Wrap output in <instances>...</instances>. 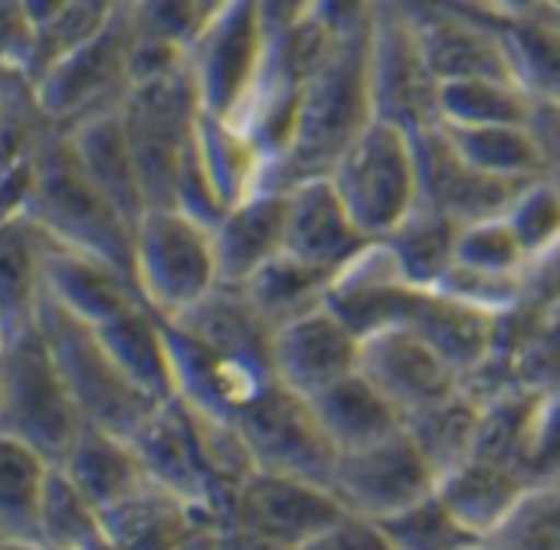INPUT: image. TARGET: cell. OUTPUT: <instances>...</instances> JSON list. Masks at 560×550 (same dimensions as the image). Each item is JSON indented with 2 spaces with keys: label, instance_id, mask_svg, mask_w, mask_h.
Instances as JSON below:
<instances>
[{
  "label": "cell",
  "instance_id": "obj_1",
  "mask_svg": "<svg viewBox=\"0 0 560 550\" xmlns=\"http://www.w3.org/2000/svg\"><path fill=\"white\" fill-rule=\"evenodd\" d=\"M377 121L371 92V26L341 39L305 82L289 154L269 171V190L328 177L345 151ZM262 187V190H266Z\"/></svg>",
  "mask_w": 560,
  "mask_h": 550
},
{
  "label": "cell",
  "instance_id": "obj_2",
  "mask_svg": "<svg viewBox=\"0 0 560 550\" xmlns=\"http://www.w3.org/2000/svg\"><path fill=\"white\" fill-rule=\"evenodd\" d=\"M20 213L33 217L62 246L98 256L131 276L135 226L89 180L66 128L49 134L33 154V190Z\"/></svg>",
  "mask_w": 560,
  "mask_h": 550
},
{
  "label": "cell",
  "instance_id": "obj_3",
  "mask_svg": "<svg viewBox=\"0 0 560 550\" xmlns=\"http://www.w3.org/2000/svg\"><path fill=\"white\" fill-rule=\"evenodd\" d=\"M85 420L36 325L0 335V436L62 466Z\"/></svg>",
  "mask_w": 560,
  "mask_h": 550
},
{
  "label": "cell",
  "instance_id": "obj_4",
  "mask_svg": "<svg viewBox=\"0 0 560 550\" xmlns=\"http://www.w3.org/2000/svg\"><path fill=\"white\" fill-rule=\"evenodd\" d=\"M36 325L72 390V400L85 420V426H98L105 433L135 440V433L148 423V417L161 407L148 397L108 354L98 331L66 312L59 302L43 295L36 308Z\"/></svg>",
  "mask_w": 560,
  "mask_h": 550
},
{
  "label": "cell",
  "instance_id": "obj_5",
  "mask_svg": "<svg viewBox=\"0 0 560 550\" xmlns=\"http://www.w3.org/2000/svg\"><path fill=\"white\" fill-rule=\"evenodd\" d=\"M341 203L371 243L387 239L420 207V164L413 131L371 121L328 174Z\"/></svg>",
  "mask_w": 560,
  "mask_h": 550
},
{
  "label": "cell",
  "instance_id": "obj_6",
  "mask_svg": "<svg viewBox=\"0 0 560 550\" xmlns=\"http://www.w3.org/2000/svg\"><path fill=\"white\" fill-rule=\"evenodd\" d=\"M131 276L158 318H180L223 282L213 230L180 210H148L135 230Z\"/></svg>",
  "mask_w": 560,
  "mask_h": 550
},
{
  "label": "cell",
  "instance_id": "obj_7",
  "mask_svg": "<svg viewBox=\"0 0 560 550\" xmlns=\"http://www.w3.org/2000/svg\"><path fill=\"white\" fill-rule=\"evenodd\" d=\"M118 112L148 210H174L180 157L203 115L190 66L174 75L131 85Z\"/></svg>",
  "mask_w": 560,
  "mask_h": 550
},
{
  "label": "cell",
  "instance_id": "obj_8",
  "mask_svg": "<svg viewBox=\"0 0 560 550\" xmlns=\"http://www.w3.org/2000/svg\"><path fill=\"white\" fill-rule=\"evenodd\" d=\"M272 36L262 0H230L213 13L190 49V75L197 82L203 115L236 121L262 82Z\"/></svg>",
  "mask_w": 560,
  "mask_h": 550
},
{
  "label": "cell",
  "instance_id": "obj_9",
  "mask_svg": "<svg viewBox=\"0 0 560 550\" xmlns=\"http://www.w3.org/2000/svg\"><path fill=\"white\" fill-rule=\"evenodd\" d=\"M236 430L256 463V472L331 485L338 466L335 443L318 423L312 400L282 387L276 377L240 410Z\"/></svg>",
  "mask_w": 560,
  "mask_h": 550
},
{
  "label": "cell",
  "instance_id": "obj_10",
  "mask_svg": "<svg viewBox=\"0 0 560 550\" xmlns=\"http://www.w3.org/2000/svg\"><path fill=\"white\" fill-rule=\"evenodd\" d=\"M128 52H131V0H125V7L102 33L52 59L33 79L43 112L59 128H72L92 115L118 108L131 89Z\"/></svg>",
  "mask_w": 560,
  "mask_h": 550
},
{
  "label": "cell",
  "instance_id": "obj_11",
  "mask_svg": "<svg viewBox=\"0 0 560 550\" xmlns=\"http://www.w3.org/2000/svg\"><path fill=\"white\" fill-rule=\"evenodd\" d=\"M328 489L348 515L387 522L436 495L440 476L404 426L381 443L341 453Z\"/></svg>",
  "mask_w": 560,
  "mask_h": 550
},
{
  "label": "cell",
  "instance_id": "obj_12",
  "mask_svg": "<svg viewBox=\"0 0 560 550\" xmlns=\"http://www.w3.org/2000/svg\"><path fill=\"white\" fill-rule=\"evenodd\" d=\"M371 92L381 121L407 131L440 121V79L400 0H377L371 20Z\"/></svg>",
  "mask_w": 560,
  "mask_h": 550
},
{
  "label": "cell",
  "instance_id": "obj_13",
  "mask_svg": "<svg viewBox=\"0 0 560 550\" xmlns=\"http://www.w3.org/2000/svg\"><path fill=\"white\" fill-rule=\"evenodd\" d=\"M348 512L328 485L253 472L223 508V522L276 550H302Z\"/></svg>",
  "mask_w": 560,
  "mask_h": 550
},
{
  "label": "cell",
  "instance_id": "obj_14",
  "mask_svg": "<svg viewBox=\"0 0 560 550\" xmlns=\"http://www.w3.org/2000/svg\"><path fill=\"white\" fill-rule=\"evenodd\" d=\"M413 144L420 164V203L459 226L505 217L525 187L472 167L446 134L443 121L413 131Z\"/></svg>",
  "mask_w": 560,
  "mask_h": 550
},
{
  "label": "cell",
  "instance_id": "obj_15",
  "mask_svg": "<svg viewBox=\"0 0 560 550\" xmlns=\"http://www.w3.org/2000/svg\"><path fill=\"white\" fill-rule=\"evenodd\" d=\"M361 374L404 413V420L463 390L456 367L407 325L361 338Z\"/></svg>",
  "mask_w": 560,
  "mask_h": 550
},
{
  "label": "cell",
  "instance_id": "obj_16",
  "mask_svg": "<svg viewBox=\"0 0 560 550\" xmlns=\"http://www.w3.org/2000/svg\"><path fill=\"white\" fill-rule=\"evenodd\" d=\"M358 371L361 338L328 308V302L272 331V377L305 400H315Z\"/></svg>",
  "mask_w": 560,
  "mask_h": 550
},
{
  "label": "cell",
  "instance_id": "obj_17",
  "mask_svg": "<svg viewBox=\"0 0 560 550\" xmlns=\"http://www.w3.org/2000/svg\"><path fill=\"white\" fill-rule=\"evenodd\" d=\"M368 246L371 239L361 233L328 177H312L289 187L285 256L328 276H338Z\"/></svg>",
  "mask_w": 560,
  "mask_h": 550
},
{
  "label": "cell",
  "instance_id": "obj_18",
  "mask_svg": "<svg viewBox=\"0 0 560 550\" xmlns=\"http://www.w3.org/2000/svg\"><path fill=\"white\" fill-rule=\"evenodd\" d=\"M131 446L148 479L194 508H213V482L194 413L180 400L161 403L135 433Z\"/></svg>",
  "mask_w": 560,
  "mask_h": 550
},
{
  "label": "cell",
  "instance_id": "obj_19",
  "mask_svg": "<svg viewBox=\"0 0 560 550\" xmlns=\"http://www.w3.org/2000/svg\"><path fill=\"white\" fill-rule=\"evenodd\" d=\"M420 289H413L384 243H371L351 266H345L328 289V308L358 335L368 338L384 328L407 325Z\"/></svg>",
  "mask_w": 560,
  "mask_h": 550
},
{
  "label": "cell",
  "instance_id": "obj_20",
  "mask_svg": "<svg viewBox=\"0 0 560 550\" xmlns=\"http://www.w3.org/2000/svg\"><path fill=\"white\" fill-rule=\"evenodd\" d=\"M43 295H49L92 328L112 321L135 305H144L131 276L98 256L62 246L59 239L49 243L43 262Z\"/></svg>",
  "mask_w": 560,
  "mask_h": 550
},
{
  "label": "cell",
  "instance_id": "obj_21",
  "mask_svg": "<svg viewBox=\"0 0 560 550\" xmlns=\"http://www.w3.org/2000/svg\"><path fill=\"white\" fill-rule=\"evenodd\" d=\"M289 226V190H259L243 203L230 207L213 230L220 279L246 285L269 262L285 256Z\"/></svg>",
  "mask_w": 560,
  "mask_h": 550
},
{
  "label": "cell",
  "instance_id": "obj_22",
  "mask_svg": "<svg viewBox=\"0 0 560 550\" xmlns=\"http://www.w3.org/2000/svg\"><path fill=\"white\" fill-rule=\"evenodd\" d=\"M174 325L200 341L203 348L272 374V328L253 305L243 285L220 282L207 299H200L190 312L174 318Z\"/></svg>",
  "mask_w": 560,
  "mask_h": 550
},
{
  "label": "cell",
  "instance_id": "obj_23",
  "mask_svg": "<svg viewBox=\"0 0 560 550\" xmlns=\"http://www.w3.org/2000/svg\"><path fill=\"white\" fill-rule=\"evenodd\" d=\"M407 328L420 331L456 367L463 384L476 377L499 354V341H502L499 315L466 305L436 289H420Z\"/></svg>",
  "mask_w": 560,
  "mask_h": 550
},
{
  "label": "cell",
  "instance_id": "obj_24",
  "mask_svg": "<svg viewBox=\"0 0 560 550\" xmlns=\"http://www.w3.org/2000/svg\"><path fill=\"white\" fill-rule=\"evenodd\" d=\"M69 131L72 151L89 174V180L118 207V213L138 230V223L148 213V200L141 190V177L135 167V154L125 134V121L118 108H108L102 115H92Z\"/></svg>",
  "mask_w": 560,
  "mask_h": 550
},
{
  "label": "cell",
  "instance_id": "obj_25",
  "mask_svg": "<svg viewBox=\"0 0 560 550\" xmlns=\"http://www.w3.org/2000/svg\"><path fill=\"white\" fill-rule=\"evenodd\" d=\"M528 492L532 479L525 472L482 456H472L453 472H446L436 489V495L456 515V522L469 528L479 541L492 538L512 518V512L522 505Z\"/></svg>",
  "mask_w": 560,
  "mask_h": 550
},
{
  "label": "cell",
  "instance_id": "obj_26",
  "mask_svg": "<svg viewBox=\"0 0 560 550\" xmlns=\"http://www.w3.org/2000/svg\"><path fill=\"white\" fill-rule=\"evenodd\" d=\"M59 469L102 515L118 508L125 499H131L138 489L151 482L131 440L105 433L98 426H85L79 433L75 446L69 449Z\"/></svg>",
  "mask_w": 560,
  "mask_h": 550
},
{
  "label": "cell",
  "instance_id": "obj_27",
  "mask_svg": "<svg viewBox=\"0 0 560 550\" xmlns=\"http://www.w3.org/2000/svg\"><path fill=\"white\" fill-rule=\"evenodd\" d=\"M52 236L26 213L3 217L0 233V335L36 318L43 302V262Z\"/></svg>",
  "mask_w": 560,
  "mask_h": 550
},
{
  "label": "cell",
  "instance_id": "obj_28",
  "mask_svg": "<svg viewBox=\"0 0 560 550\" xmlns=\"http://www.w3.org/2000/svg\"><path fill=\"white\" fill-rule=\"evenodd\" d=\"M312 407L328 440L335 443L338 456L381 443L404 430V413L361 371L318 394Z\"/></svg>",
  "mask_w": 560,
  "mask_h": 550
},
{
  "label": "cell",
  "instance_id": "obj_29",
  "mask_svg": "<svg viewBox=\"0 0 560 550\" xmlns=\"http://www.w3.org/2000/svg\"><path fill=\"white\" fill-rule=\"evenodd\" d=\"M52 469L56 466L30 446L0 436V545H43V508Z\"/></svg>",
  "mask_w": 560,
  "mask_h": 550
},
{
  "label": "cell",
  "instance_id": "obj_30",
  "mask_svg": "<svg viewBox=\"0 0 560 550\" xmlns=\"http://www.w3.org/2000/svg\"><path fill=\"white\" fill-rule=\"evenodd\" d=\"M115 364L158 403L174 400V371L164 335V318H158L148 305H135L112 321L95 328Z\"/></svg>",
  "mask_w": 560,
  "mask_h": 550
},
{
  "label": "cell",
  "instance_id": "obj_31",
  "mask_svg": "<svg viewBox=\"0 0 560 550\" xmlns=\"http://www.w3.org/2000/svg\"><path fill=\"white\" fill-rule=\"evenodd\" d=\"M459 230H463L459 223H453L450 217H443V213L420 203L381 243L387 246V253L394 256L400 276L413 289H440L443 279L450 276V269L456 266Z\"/></svg>",
  "mask_w": 560,
  "mask_h": 550
},
{
  "label": "cell",
  "instance_id": "obj_32",
  "mask_svg": "<svg viewBox=\"0 0 560 550\" xmlns=\"http://www.w3.org/2000/svg\"><path fill=\"white\" fill-rule=\"evenodd\" d=\"M197 148H200V157H203L210 180H213L220 200L226 203V210L266 187L269 164L259 154V148L246 138V131L236 128L233 121L200 115Z\"/></svg>",
  "mask_w": 560,
  "mask_h": 550
},
{
  "label": "cell",
  "instance_id": "obj_33",
  "mask_svg": "<svg viewBox=\"0 0 560 550\" xmlns=\"http://www.w3.org/2000/svg\"><path fill=\"white\" fill-rule=\"evenodd\" d=\"M479 423H482V400L466 387L404 420L407 433L413 436V443L430 459L440 479L476 456Z\"/></svg>",
  "mask_w": 560,
  "mask_h": 550
},
{
  "label": "cell",
  "instance_id": "obj_34",
  "mask_svg": "<svg viewBox=\"0 0 560 550\" xmlns=\"http://www.w3.org/2000/svg\"><path fill=\"white\" fill-rule=\"evenodd\" d=\"M459 154L502 180L532 184L545 177V157L532 125H489V128H453L443 125Z\"/></svg>",
  "mask_w": 560,
  "mask_h": 550
},
{
  "label": "cell",
  "instance_id": "obj_35",
  "mask_svg": "<svg viewBox=\"0 0 560 550\" xmlns=\"http://www.w3.org/2000/svg\"><path fill=\"white\" fill-rule=\"evenodd\" d=\"M535 95L522 82L459 79L440 85V121L453 128L532 125Z\"/></svg>",
  "mask_w": 560,
  "mask_h": 550
},
{
  "label": "cell",
  "instance_id": "obj_36",
  "mask_svg": "<svg viewBox=\"0 0 560 550\" xmlns=\"http://www.w3.org/2000/svg\"><path fill=\"white\" fill-rule=\"evenodd\" d=\"M331 279L335 276L312 269L292 256H279L259 276H253L243 289L249 292L253 305L276 331V328L289 325L292 318H302V315L322 308L328 302Z\"/></svg>",
  "mask_w": 560,
  "mask_h": 550
},
{
  "label": "cell",
  "instance_id": "obj_37",
  "mask_svg": "<svg viewBox=\"0 0 560 550\" xmlns=\"http://www.w3.org/2000/svg\"><path fill=\"white\" fill-rule=\"evenodd\" d=\"M522 85L535 98L560 102V16L532 10L505 26Z\"/></svg>",
  "mask_w": 560,
  "mask_h": 550
},
{
  "label": "cell",
  "instance_id": "obj_38",
  "mask_svg": "<svg viewBox=\"0 0 560 550\" xmlns=\"http://www.w3.org/2000/svg\"><path fill=\"white\" fill-rule=\"evenodd\" d=\"M377 525L384 528L394 550H472L482 545L469 528L456 522L440 495H430L420 505Z\"/></svg>",
  "mask_w": 560,
  "mask_h": 550
},
{
  "label": "cell",
  "instance_id": "obj_39",
  "mask_svg": "<svg viewBox=\"0 0 560 550\" xmlns=\"http://www.w3.org/2000/svg\"><path fill=\"white\" fill-rule=\"evenodd\" d=\"M482 545L489 550H560V479L532 485L512 518Z\"/></svg>",
  "mask_w": 560,
  "mask_h": 550
},
{
  "label": "cell",
  "instance_id": "obj_40",
  "mask_svg": "<svg viewBox=\"0 0 560 550\" xmlns=\"http://www.w3.org/2000/svg\"><path fill=\"white\" fill-rule=\"evenodd\" d=\"M456 266L472 272H492V276H525L532 259L522 239L515 236L512 223L505 217H495L459 230Z\"/></svg>",
  "mask_w": 560,
  "mask_h": 550
},
{
  "label": "cell",
  "instance_id": "obj_41",
  "mask_svg": "<svg viewBox=\"0 0 560 550\" xmlns=\"http://www.w3.org/2000/svg\"><path fill=\"white\" fill-rule=\"evenodd\" d=\"M505 220L512 223L528 259L535 262L538 256L560 246V190L545 177L525 184Z\"/></svg>",
  "mask_w": 560,
  "mask_h": 550
},
{
  "label": "cell",
  "instance_id": "obj_42",
  "mask_svg": "<svg viewBox=\"0 0 560 550\" xmlns=\"http://www.w3.org/2000/svg\"><path fill=\"white\" fill-rule=\"evenodd\" d=\"M131 26L141 36L174 43L190 52L207 16L197 0H131Z\"/></svg>",
  "mask_w": 560,
  "mask_h": 550
},
{
  "label": "cell",
  "instance_id": "obj_43",
  "mask_svg": "<svg viewBox=\"0 0 560 550\" xmlns=\"http://www.w3.org/2000/svg\"><path fill=\"white\" fill-rule=\"evenodd\" d=\"M174 210L187 213L190 220L217 230V223L226 217V203L220 200L213 180H210V171L200 157V148H197V131L190 138V144L184 148V157H180V171H177V190H174Z\"/></svg>",
  "mask_w": 560,
  "mask_h": 550
},
{
  "label": "cell",
  "instance_id": "obj_44",
  "mask_svg": "<svg viewBox=\"0 0 560 550\" xmlns=\"http://www.w3.org/2000/svg\"><path fill=\"white\" fill-rule=\"evenodd\" d=\"M525 469H528L532 485L560 479V387L541 390V397H538Z\"/></svg>",
  "mask_w": 560,
  "mask_h": 550
},
{
  "label": "cell",
  "instance_id": "obj_45",
  "mask_svg": "<svg viewBox=\"0 0 560 550\" xmlns=\"http://www.w3.org/2000/svg\"><path fill=\"white\" fill-rule=\"evenodd\" d=\"M302 550H394L384 528L377 522L345 515L331 528H325L318 538H312Z\"/></svg>",
  "mask_w": 560,
  "mask_h": 550
},
{
  "label": "cell",
  "instance_id": "obj_46",
  "mask_svg": "<svg viewBox=\"0 0 560 550\" xmlns=\"http://www.w3.org/2000/svg\"><path fill=\"white\" fill-rule=\"evenodd\" d=\"M377 0H308V16L318 20L335 39H348L371 26Z\"/></svg>",
  "mask_w": 560,
  "mask_h": 550
},
{
  "label": "cell",
  "instance_id": "obj_47",
  "mask_svg": "<svg viewBox=\"0 0 560 550\" xmlns=\"http://www.w3.org/2000/svg\"><path fill=\"white\" fill-rule=\"evenodd\" d=\"M532 131H535L541 157H545V180H551L560 190V102L535 98Z\"/></svg>",
  "mask_w": 560,
  "mask_h": 550
},
{
  "label": "cell",
  "instance_id": "obj_48",
  "mask_svg": "<svg viewBox=\"0 0 560 550\" xmlns=\"http://www.w3.org/2000/svg\"><path fill=\"white\" fill-rule=\"evenodd\" d=\"M308 10V0H262V16L269 26V36L285 33L295 20H302Z\"/></svg>",
  "mask_w": 560,
  "mask_h": 550
},
{
  "label": "cell",
  "instance_id": "obj_49",
  "mask_svg": "<svg viewBox=\"0 0 560 550\" xmlns=\"http://www.w3.org/2000/svg\"><path fill=\"white\" fill-rule=\"evenodd\" d=\"M16 3H20L23 16L30 20V26L36 30V39H39V33H46L66 13V7L72 0H16Z\"/></svg>",
  "mask_w": 560,
  "mask_h": 550
},
{
  "label": "cell",
  "instance_id": "obj_50",
  "mask_svg": "<svg viewBox=\"0 0 560 550\" xmlns=\"http://www.w3.org/2000/svg\"><path fill=\"white\" fill-rule=\"evenodd\" d=\"M197 3H200V10H203V16L210 20V16H213V13H220V10H223V7H226L230 0H197Z\"/></svg>",
  "mask_w": 560,
  "mask_h": 550
},
{
  "label": "cell",
  "instance_id": "obj_51",
  "mask_svg": "<svg viewBox=\"0 0 560 550\" xmlns=\"http://www.w3.org/2000/svg\"><path fill=\"white\" fill-rule=\"evenodd\" d=\"M535 10H548V13H558L560 16V0H532Z\"/></svg>",
  "mask_w": 560,
  "mask_h": 550
},
{
  "label": "cell",
  "instance_id": "obj_52",
  "mask_svg": "<svg viewBox=\"0 0 560 550\" xmlns=\"http://www.w3.org/2000/svg\"><path fill=\"white\" fill-rule=\"evenodd\" d=\"M0 550H52V548H43V545H39V548H13V545H0Z\"/></svg>",
  "mask_w": 560,
  "mask_h": 550
},
{
  "label": "cell",
  "instance_id": "obj_53",
  "mask_svg": "<svg viewBox=\"0 0 560 550\" xmlns=\"http://www.w3.org/2000/svg\"><path fill=\"white\" fill-rule=\"evenodd\" d=\"M472 550H489V548H486V545H476V548H472Z\"/></svg>",
  "mask_w": 560,
  "mask_h": 550
},
{
  "label": "cell",
  "instance_id": "obj_54",
  "mask_svg": "<svg viewBox=\"0 0 560 550\" xmlns=\"http://www.w3.org/2000/svg\"><path fill=\"white\" fill-rule=\"evenodd\" d=\"M486 3H492V0H486ZM492 7H495V3H492ZM495 10H499V7H495ZM502 13H505V10H502ZM505 16H509V13H505Z\"/></svg>",
  "mask_w": 560,
  "mask_h": 550
}]
</instances>
